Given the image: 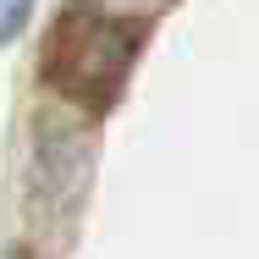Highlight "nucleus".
I'll return each mask as SVG.
<instances>
[{
	"instance_id": "1",
	"label": "nucleus",
	"mask_w": 259,
	"mask_h": 259,
	"mask_svg": "<svg viewBox=\"0 0 259 259\" xmlns=\"http://www.w3.org/2000/svg\"><path fill=\"white\" fill-rule=\"evenodd\" d=\"M121 61H127V39L116 22H94L89 11L83 17H66L61 22V39L50 50V77L72 94H89V77H100V94H110V83L121 77Z\"/></svg>"
},
{
	"instance_id": "2",
	"label": "nucleus",
	"mask_w": 259,
	"mask_h": 259,
	"mask_svg": "<svg viewBox=\"0 0 259 259\" xmlns=\"http://www.w3.org/2000/svg\"><path fill=\"white\" fill-rule=\"evenodd\" d=\"M17 11H22V0H0V28H6V33L17 28Z\"/></svg>"
}]
</instances>
